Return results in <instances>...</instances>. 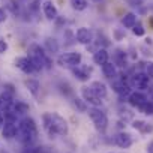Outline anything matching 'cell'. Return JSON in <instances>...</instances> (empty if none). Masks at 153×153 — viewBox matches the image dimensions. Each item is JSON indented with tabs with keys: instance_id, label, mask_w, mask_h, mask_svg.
Listing matches in <instances>:
<instances>
[{
	"instance_id": "1",
	"label": "cell",
	"mask_w": 153,
	"mask_h": 153,
	"mask_svg": "<svg viewBox=\"0 0 153 153\" xmlns=\"http://www.w3.org/2000/svg\"><path fill=\"white\" fill-rule=\"evenodd\" d=\"M42 128L51 138H54L57 135H66L69 131L68 122L57 113H44L42 114Z\"/></svg>"
},
{
	"instance_id": "2",
	"label": "cell",
	"mask_w": 153,
	"mask_h": 153,
	"mask_svg": "<svg viewBox=\"0 0 153 153\" xmlns=\"http://www.w3.org/2000/svg\"><path fill=\"white\" fill-rule=\"evenodd\" d=\"M17 138L24 146H32L38 138V128L33 119L24 117L17 123Z\"/></svg>"
},
{
	"instance_id": "3",
	"label": "cell",
	"mask_w": 153,
	"mask_h": 153,
	"mask_svg": "<svg viewBox=\"0 0 153 153\" xmlns=\"http://www.w3.org/2000/svg\"><path fill=\"white\" fill-rule=\"evenodd\" d=\"M29 59L32 60L36 72H39L44 68H51V60L45 53L44 47H41L39 44H32L29 47Z\"/></svg>"
},
{
	"instance_id": "4",
	"label": "cell",
	"mask_w": 153,
	"mask_h": 153,
	"mask_svg": "<svg viewBox=\"0 0 153 153\" xmlns=\"http://www.w3.org/2000/svg\"><path fill=\"white\" fill-rule=\"evenodd\" d=\"M87 111H89L87 114H89L90 120L93 122L96 131H98V132H105L107 128H108V117H107V114H105L99 107H92V108H89Z\"/></svg>"
},
{
	"instance_id": "5",
	"label": "cell",
	"mask_w": 153,
	"mask_h": 153,
	"mask_svg": "<svg viewBox=\"0 0 153 153\" xmlns=\"http://www.w3.org/2000/svg\"><path fill=\"white\" fill-rule=\"evenodd\" d=\"M83 60L81 53H63L57 57V65L59 66H66V68H74L76 65H80Z\"/></svg>"
},
{
	"instance_id": "6",
	"label": "cell",
	"mask_w": 153,
	"mask_h": 153,
	"mask_svg": "<svg viewBox=\"0 0 153 153\" xmlns=\"http://www.w3.org/2000/svg\"><path fill=\"white\" fill-rule=\"evenodd\" d=\"M149 84H150V78H149V75L144 74V72H137L131 76V80H129V86L132 89H137V90H146L149 89Z\"/></svg>"
},
{
	"instance_id": "7",
	"label": "cell",
	"mask_w": 153,
	"mask_h": 153,
	"mask_svg": "<svg viewBox=\"0 0 153 153\" xmlns=\"http://www.w3.org/2000/svg\"><path fill=\"white\" fill-rule=\"evenodd\" d=\"M81 98H83L87 104H90L92 107H101V105H102V99H101L99 96H96L89 86L81 87Z\"/></svg>"
},
{
	"instance_id": "8",
	"label": "cell",
	"mask_w": 153,
	"mask_h": 153,
	"mask_svg": "<svg viewBox=\"0 0 153 153\" xmlns=\"http://www.w3.org/2000/svg\"><path fill=\"white\" fill-rule=\"evenodd\" d=\"M111 87H113V90L119 95V96H129V93H131V86H129V81L128 80H123V78H120V80H114L113 81V84H111Z\"/></svg>"
},
{
	"instance_id": "9",
	"label": "cell",
	"mask_w": 153,
	"mask_h": 153,
	"mask_svg": "<svg viewBox=\"0 0 153 153\" xmlns=\"http://www.w3.org/2000/svg\"><path fill=\"white\" fill-rule=\"evenodd\" d=\"M75 39L78 41L80 44H83V45H89V44L93 42V33L87 27H80L78 30H76V33H75Z\"/></svg>"
},
{
	"instance_id": "10",
	"label": "cell",
	"mask_w": 153,
	"mask_h": 153,
	"mask_svg": "<svg viewBox=\"0 0 153 153\" xmlns=\"http://www.w3.org/2000/svg\"><path fill=\"white\" fill-rule=\"evenodd\" d=\"M72 69V74H74V76L78 81H89V78H90V69L87 68V66H84V65H76V66H74V68H71Z\"/></svg>"
},
{
	"instance_id": "11",
	"label": "cell",
	"mask_w": 153,
	"mask_h": 153,
	"mask_svg": "<svg viewBox=\"0 0 153 153\" xmlns=\"http://www.w3.org/2000/svg\"><path fill=\"white\" fill-rule=\"evenodd\" d=\"M15 66L20 69V71H23L24 74H35L36 71H35V66H33V63H32V60L29 59V57H17L15 59Z\"/></svg>"
},
{
	"instance_id": "12",
	"label": "cell",
	"mask_w": 153,
	"mask_h": 153,
	"mask_svg": "<svg viewBox=\"0 0 153 153\" xmlns=\"http://www.w3.org/2000/svg\"><path fill=\"white\" fill-rule=\"evenodd\" d=\"M146 101H149V98H147L143 92H140V90L131 92L129 96H128V102H129V105H131V107H135V108H140Z\"/></svg>"
},
{
	"instance_id": "13",
	"label": "cell",
	"mask_w": 153,
	"mask_h": 153,
	"mask_svg": "<svg viewBox=\"0 0 153 153\" xmlns=\"http://www.w3.org/2000/svg\"><path fill=\"white\" fill-rule=\"evenodd\" d=\"M42 11H44L45 18H47V20H50V21L56 20V18H57V15H59L57 8H56V5L51 2V0H45V2L42 3Z\"/></svg>"
},
{
	"instance_id": "14",
	"label": "cell",
	"mask_w": 153,
	"mask_h": 153,
	"mask_svg": "<svg viewBox=\"0 0 153 153\" xmlns=\"http://www.w3.org/2000/svg\"><path fill=\"white\" fill-rule=\"evenodd\" d=\"M132 135L128 132H120L114 137V143L120 147V149H129L132 146Z\"/></svg>"
},
{
	"instance_id": "15",
	"label": "cell",
	"mask_w": 153,
	"mask_h": 153,
	"mask_svg": "<svg viewBox=\"0 0 153 153\" xmlns=\"http://www.w3.org/2000/svg\"><path fill=\"white\" fill-rule=\"evenodd\" d=\"M15 96L12 95V93H9V92H3L2 95H0V111H8V110H11L12 108V105H14V99Z\"/></svg>"
},
{
	"instance_id": "16",
	"label": "cell",
	"mask_w": 153,
	"mask_h": 153,
	"mask_svg": "<svg viewBox=\"0 0 153 153\" xmlns=\"http://www.w3.org/2000/svg\"><path fill=\"white\" fill-rule=\"evenodd\" d=\"M113 63L116 66H119V68H126V65H128V54H126V51L117 48L113 53Z\"/></svg>"
},
{
	"instance_id": "17",
	"label": "cell",
	"mask_w": 153,
	"mask_h": 153,
	"mask_svg": "<svg viewBox=\"0 0 153 153\" xmlns=\"http://www.w3.org/2000/svg\"><path fill=\"white\" fill-rule=\"evenodd\" d=\"M2 135L6 140H12L17 137V123L14 122H5L2 126Z\"/></svg>"
},
{
	"instance_id": "18",
	"label": "cell",
	"mask_w": 153,
	"mask_h": 153,
	"mask_svg": "<svg viewBox=\"0 0 153 153\" xmlns=\"http://www.w3.org/2000/svg\"><path fill=\"white\" fill-rule=\"evenodd\" d=\"M89 87H90V89L93 90V93H95L96 96H99L101 99H105V98H107V95H108L107 86H105L102 81H93Z\"/></svg>"
},
{
	"instance_id": "19",
	"label": "cell",
	"mask_w": 153,
	"mask_h": 153,
	"mask_svg": "<svg viewBox=\"0 0 153 153\" xmlns=\"http://www.w3.org/2000/svg\"><path fill=\"white\" fill-rule=\"evenodd\" d=\"M101 69H102V74H104V76H107V78H110V80H114L116 76H117V69H116V65L113 63V62H107V63H104L102 66H101Z\"/></svg>"
},
{
	"instance_id": "20",
	"label": "cell",
	"mask_w": 153,
	"mask_h": 153,
	"mask_svg": "<svg viewBox=\"0 0 153 153\" xmlns=\"http://www.w3.org/2000/svg\"><path fill=\"white\" fill-rule=\"evenodd\" d=\"M108 57H110V54H108L107 48H98L93 53V62L96 65H99V66H102L104 63H107L108 62Z\"/></svg>"
},
{
	"instance_id": "21",
	"label": "cell",
	"mask_w": 153,
	"mask_h": 153,
	"mask_svg": "<svg viewBox=\"0 0 153 153\" xmlns=\"http://www.w3.org/2000/svg\"><path fill=\"white\" fill-rule=\"evenodd\" d=\"M26 87L29 89V92L35 96V98H38L39 96V92H41V83L38 81V80H35V78H29V80H26Z\"/></svg>"
},
{
	"instance_id": "22",
	"label": "cell",
	"mask_w": 153,
	"mask_h": 153,
	"mask_svg": "<svg viewBox=\"0 0 153 153\" xmlns=\"http://www.w3.org/2000/svg\"><path fill=\"white\" fill-rule=\"evenodd\" d=\"M12 110L17 116H26L30 110L29 104L23 102V101H14V105H12Z\"/></svg>"
},
{
	"instance_id": "23",
	"label": "cell",
	"mask_w": 153,
	"mask_h": 153,
	"mask_svg": "<svg viewBox=\"0 0 153 153\" xmlns=\"http://www.w3.org/2000/svg\"><path fill=\"white\" fill-rule=\"evenodd\" d=\"M59 48H60V45H59V42L54 38H45V41H44V50L45 51H48V53H57Z\"/></svg>"
},
{
	"instance_id": "24",
	"label": "cell",
	"mask_w": 153,
	"mask_h": 153,
	"mask_svg": "<svg viewBox=\"0 0 153 153\" xmlns=\"http://www.w3.org/2000/svg\"><path fill=\"white\" fill-rule=\"evenodd\" d=\"M122 24H123L126 29H132V27L137 24V15H135L134 12H128L126 15H123Z\"/></svg>"
},
{
	"instance_id": "25",
	"label": "cell",
	"mask_w": 153,
	"mask_h": 153,
	"mask_svg": "<svg viewBox=\"0 0 153 153\" xmlns=\"http://www.w3.org/2000/svg\"><path fill=\"white\" fill-rule=\"evenodd\" d=\"M132 126H134V129L140 131L141 134H147V132H152L153 131V126L149 125V123H146V122H143V120H135L132 123Z\"/></svg>"
},
{
	"instance_id": "26",
	"label": "cell",
	"mask_w": 153,
	"mask_h": 153,
	"mask_svg": "<svg viewBox=\"0 0 153 153\" xmlns=\"http://www.w3.org/2000/svg\"><path fill=\"white\" fill-rule=\"evenodd\" d=\"M72 105H74V108L78 111V113H86V111L89 110L87 102H86L83 98H74V99H72Z\"/></svg>"
},
{
	"instance_id": "27",
	"label": "cell",
	"mask_w": 153,
	"mask_h": 153,
	"mask_svg": "<svg viewBox=\"0 0 153 153\" xmlns=\"http://www.w3.org/2000/svg\"><path fill=\"white\" fill-rule=\"evenodd\" d=\"M71 6L75 11H84L87 9L89 3H87V0H71Z\"/></svg>"
},
{
	"instance_id": "28",
	"label": "cell",
	"mask_w": 153,
	"mask_h": 153,
	"mask_svg": "<svg viewBox=\"0 0 153 153\" xmlns=\"http://www.w3.org/2000/svg\"><path fill=\"white\" fill-rule=\"evenodd\" d=\"M138 110H140V113H143L146 116H152L153 114V102L152 101H146Z\"/></svg>"
},
{
	"instance_id": "29",
	"label": "cell",
	"mask_w": 153,
	"mask_h": 153,
	"mask_svg": "<svg viewBox=\"0 0 153 153\" xmlns=\"http://www.w3.org/2000/svg\"><path fill=\"white\" fill-rule=\"evenodd\" d=\"M18 2L23 6H26L29 11H33V12L38 9V5H39V0H18Z\"/></svg>"
},
{
	"instance_id": "30",
	"label": "cell",
	"mask_w": 153,
	"mask_h": 153,
	"mask_svg": "<svg viewBox=\"0 0 153 153\" xmlns=\"http://www.w3.org/2000/svg\"><path fill=\"white\" fill-rule=\"evenodd\" d=\"M132 32H134V35L135 36H144V33H146V29L141 26V24H135L134 27H132Z\"/></svg>"
},
{
	"instance_id": "31",
	"label": "cell",
	"mask_w": 153,
	"mask_h": 153,
	"mask_svg": "<svg viewBox=\"0 0 153 153\" xmlns=\"http://www.w3.org/2000/svg\"><path fill=\"white\" fill-rule=\"evenodd\" d=\"M146 74L149 75V78H153V62H149L146 65Z\"/></svg>"
},
{
	"instance_id": "32",
	"label": "cell",
	"mask_w": 153,
	"mask_h": 153,
	"mask_svg": "<svg viewBox=\"0 0 153 153\" xmlns=\"http://www.w3.org/2000/svg\"><path fill=\"white\" fill-rule=\"evenodd\" d=\"M8 51V42L2 38V39H0V54H5Z\"/></svg>"
},
{
	"instance_id": "33",
	"label": "cell",
	"mask_w": 153,
	"mask_h": 153,
	"mask_svg": "<svg viewBox=\"0 0 153 153\" xmlns=\"http://www.w3.org/2000/svg\"><path fill=\"white\" fill-rule=\"evenodd\" d=\"M6 18H8V17H6V12H5L2 8H0V23H5Z\"/></svg>"
},
{
	"instance_id": "34",
	"label": "cell",
	"mask_w": 153,
	"mask_h": 153,
	"mask_svg": "<svg viewBox=\"0 0 153 153\" xmlns=\"http://www.w3.org/2000/svg\"><path fill=\"white\" fill-rule=\"evenodd\" d=\"M147 90H149V99H150V101H153V86H149V89H147Z\"/></svg>"
},
{
	"instance_id": "35",
	"label": "cell",
	"mask_w": 153,
	"mask_h": 153,
	"mask_svg": "<svg viewBox=\"0 0 153 153\" xmlns=\"http://www.w3.org/2000/svg\"><path fill=\"white\" fill-rule=\"evenodd\" d=\"M3 123H5V117H3V113L0 111V129H2V126H3Z\"/></svg>"
},
{
	"instance_id": "36",
	"label": "cell",
	"mask_w": 153,
	"mask_h": 153,
	"mask_svg": "<svg viewBox=\"0 0 153 153\" xmlns=\"http://www.w3.org/2000/svg\"><path fill=\"white\" fill-rule=\"evenodd\" d=\"M147 153H153V141L147 146Z\"/></svg>"
},
{
	"instance_id": "37",
	"label": "cell",
	"mask_w": 153,
	"mask_h": 153,
	"mask_svg": "<svg viewBox=\"0 0 153 153\" xmlns=\"http://www.w3.org/2000/svg\"><path fill=\"white\" fill-rule=\"evenodd\" d=\"M93 2H99V0H93Z\"/></svg>"
}]
</instances>
